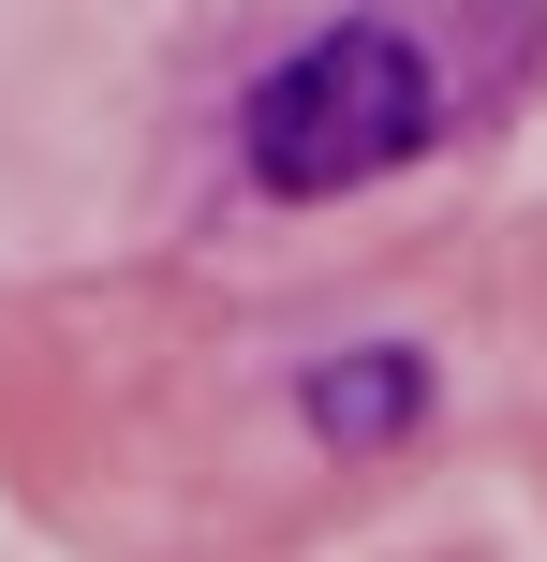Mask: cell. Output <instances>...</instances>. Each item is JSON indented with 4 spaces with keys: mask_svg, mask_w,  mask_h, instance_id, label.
I'll list each match as a JSON object with an SVG mask.
<instances>
[{
    "mask_svg": "<svg viewBox=\"0 0 547 562\" xmlns=\"http://www.w3.org/2000/svg\"><path fill=\"white\" fill-rule=\"evenodd\" d=\"M503 75H533V45L459 59L444 45V0H355V15H326L296 59L252 75L237 164H252V193H282V207H341V193H371V178L459 148V119L489 104Z\"/></svg>",
    "mask_w": 547,
    "mask_h": 562,
    "instance_id": "1",
    "label": "cell"
},
{
    "mask_svg": "<svg viewBox=\"0 0 547 562\" xmlns=\"http://www.w3.org/2000/svg\"><path fill=\"white\" fill-rule=\"evenodd\" d=\"M296 415H311V445L385 459L400 429H430V356H414V340H355V356L296 370Z\"/></svg>",
    "mask_w": 547,
    "mask_h": 562,
    "instance_id": "2",
    "label": "cell"
}]
</instances>
